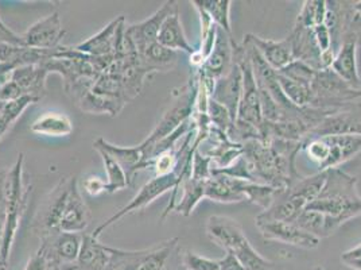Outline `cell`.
<instances>
[{"label":"cell","mask_w":361,"mask_h":270,"mask_svg":"<svg viewBox=\"0 0 361 270\" xmlns=\"http://www.w3.org/2000/svg\"><path fill=\"white\" fill-rule=\"evenodd\" d=\"M324 187L307 209L343 218L346 222L361 213V196L357 191V179L338 168L325 170Z\"/></svg>","instance_id":"cell-1"},{"label":"cell","mask_w":361,"mask_h":270,"mask_svg":"<svg viewBox=\"0 0 361 270\" xmlns=\"http://www.w3.org/2000/svg\"><path fill=\"white\" fill-rule=\"evenodd\" d=\"M23 163L25 158L20 153L14 166L8 170L7 176V219L0 243V270H6L8 266L16 233L26 209L29 191L23 182Z\"/></svg>","instance_id":"cell-2"},{"label":"cell","mask_w":361,"mask_h":270,"mask_svg":"<svg viewBox=\"0 0 361 270\" xmlns=\"http://www.w3.org/2000/svg\"><path fill=\"white\" fill-rule=\"evenodd\" d=\"M310 88L313 93L310 107L313 108L341 110L355 105V102L361 98V90L349 87L331 68L317 71Z\"/></svg>","instance_id":"cell-3"},{"label":"cell","mask_w":361,"mask_h":270,"mask_svg":"<svg viewBox=\"0 0 361 270\" xmlns=\"http://www.w3.org/2000/svg\"><path fill=\"white\" fill-rule=\"evenodd\" d=\"M197 86L195 81H190L186 87L182 88L178 99L167 108L162 118L151 131V134L139 145L142 154L145 155L151 148L162 141L166 136L174 133L182 123L192 119L196 108ZM145 169V168H143Z\"/></svg>","instance_id":"cell-4"},{"label":"cell","mask_w":361,"mask_h":270,"mask_svg":"<svg viewBox=\"0 0 361 270\" xmlns=\"http://www.w3.org/2000/svg\"><path fill=\"white\" fill-rule=\"evenodd\" d=\"M180 182V176L173 172L169 175H164V176H155L154 179L147 181L140 191L134 196V199L126 204L123 209L116 211L111 218H108L106 222H103L102 225H99L94 233L92 234L96 238H100V235L106 231V228H109L111 225H115L116 222H119L124 216L136 212V211L145 210L146 207H149L152 201H155L158 197L165 195L166 192L176 189Z\"/></svg>","instance_id":"cell-5"},{"label":"cell","mask_w":361,"mask_h":270,"mask_svg":"<svg viewBox=\"0 0 361 270\" xmlns=\"http://www.w3.org/2000/svg\"><path fill=\"white\" fill-rule=\"evenodd\" d=\"M233 60L240 65L241 72H243V92H241L240 105H239L236 119L251 123L252 126H255L260 130L264 119L262 115L255 74H254L250 57L245 52V47L238 45L236 42L233 46Z\"/></svg>","instance_id":"cell-6"},{"label":"cell","mask_w":361,"mask_h":270,"mask_svg":"<svg viewBox=\"0 0 361 270\" xmlns=\"http://www.w3.org/2000/svg\"><path fill=\"white\" fill-rule=\"evenodd\" d=\"M177 8H180L177 1L167 0L149 19L126 28L124 45L127 54H140L147 46L157 42L166 18L171 16Z\"/></svg>","instance_id":"cell-7"},{"label":"cell","mask_w":361,"mask_h":270,"mask_svg":"<svg viewBox=\"0 0 361 270\" xmlns=\"http://www.w3.org/2000/svg\"><path fill=\"white\" fill-rule=\"evenodd\" d=\"M233 46L235 41L232 40V35L217 26V35L213 50L204 65L198 69V78L204 83L209 95L213 92L216 81L226 76L233 64Z\"/></svg>","instance_id":"cell-8"},{"label":"cell","mask_w":361,"mask_h":270,"mask_svg":"<svg viewBox=\"0 0 361 270\" xmlns=\"http://www.w3.org/2000/svg\"><path fill=\"white\" fill-rule=\"evenodd\" d=\"M353 134L361 135V105L356 103L326 117L307 134L306 139L329 135Z\"/></svg>","instance_id":"cell-9"},{"label":"cell","mask_w":361,"mask_h":270,"mask_svg":"<svg viewBox=\"0 0 361 270\" xmlns=\"http://www.w3.org/2000/svg\"><path fill=\"white\" fill-rule=\"evenodd\" d=\"M65 31L59 13H53L31 25L27 31L22 35L25 47L35 50H54L59 47L61 38Z\"/></svg>","instance_id":"cell-10"},{"label":"cell","mask_w":361,"mask_h":270,"mask_svg":"<svg viewBox=\"0 0 361 270\" xmlns=\"http://www.w3.org/2000/svg\"><path fill=\"white\" fill-rule=\"evenodd\" d=\"M262 237L266 240H276L303 249H316L321 240L306 233L295 223L287 222H263L256 223Z\"/></svg>","instance_id":"cell-11"},{"label":"cell","mask_w":361,"mask_h":270,"mask_svg":"<svg viewBox=\"0 0 361 270\" xmlns=\"http://www.w3.org/2000/svg\"><path fill=\"white\" fill-rule=\"evenodd\" d=\"M241 92H243V72L240 65L233 60L229 72L214 84L211 99L219 105H224L232 118H238V110L240 105Z\"/></svg>","instance_id":"cell-12"},{"label":"cell","mask_w":361,"mask_h":270,"mask_svg":"<svg viewBox=\"0 0 361 270\" xmlns=\"http://www.w3.org/2000/svg\"><path fill=\"white\" fill-rule=\"evenodd\" d=\"M124 30V16H119L112 20L109 25L90 40L78 44L75 49L77 52L88 56V57H108L115 56V50L121 33Z\"/></svg>","instance_id":"cell-13"},{"label":"cell","mask_w":361,"mask_h":270,"mask_svg":"<svg viewBox=\"0 0 361 270\" xmlns=\"http://www.w3.org/2000/svg\"><path fill=\"white\" fill-rule=\"evenodd\" d=\"M90 223V211L77 187L75 177L71 181V188L65 207L61 215L59 231L81 234Z\"/></svg>","instance_id":"cell-14"},{"label":"cell","mask_w":361,"mask_h":270,"mask_svg":"<svg viewBox=\"0 0 361 270\" xmlns=\"http://www.w3.org/2000/svg\"><path fill=\"white\" fill-rule=\"evenodd\" d=\"M250 44L255 46L259 54L263 57L270 65L272 69L276 72L283 69L290 62L294 61V53H293V45L290 37H286L283 41H272V40H264L262 37H257L255 34H247L244 37Z\"/></svg>","instance_id":"cell-15"},{"label":"cell","mask_w":361,"mask_h":270,"mask_svg":"<svg viewBox=\"0 0 361 270\" xmlns=\"http://www.w3.org/2000/svg\"><path fill=\"white\" fill-rule=\"evenodd\" d=\"M357 41L353 38H345L343 45L337 52L331 69L340 76L349 87L361 90V77L357 69Z\"/></svg>","instance_id":"cell-16"},{"label":"cell","mask_w":361,"mask_h":270,"mask_svg":"<svg viewBox=\"0 0 361 270\" xmlns=\"http://www.w3.org/2000/svg\"><path fill=\"white\" fill-rule=\"evenodd\" d=\"M47 75L49 72L42 64H31L18 66L8 74V78L16 83L23 95L34 96L41 100L45 93Z\"/></svg>","instance_id":"cell-17"},{"label":"cell","mask_w":361,"mask_h":270,"mask_svg":"<svg viewBox=\"0 0 361 270\" xmlns=\"http://www.w3.org/2000/svg\"><path fill=\"white\" fill-rule=\"evenodd\" d=\"M322 138L329 146V155L319 172L337 168L361 153V135H329Z\"/></svg>","instance_id":"cell-18"},{"label":"cell","mask_w":361,"mask_h":270,"mask_svg":"<svg viewBox=\"0 0 361 270\" xmlns=\"http://www.w3.org/2000/svg\"><path fill=\"white\" fill-rule=\"evenodd\" d=\"M207 234L209 240L223 247L226 252L233 250V247L243 238H245L243 228L236 221L220 215H214L208 219Z\"/></svg>","instance_id":"cell-19"},{"label":"cell","mask_w":361,"mask_h":270,"mask_svg":"<svg viewBox=\"0 0 361 270\" xmlns=\"http://www.w3.org/2000/svg\"><path fill=\"white\" fill-rule=\"evenodd\" d=\"M93 148H100V149L106 151L123 168L130 184H131V181L134 180L136 172L143 169V154H142L139 146L124 148V146L114 145V143L106 141L104 138H99L93 143Z\"/></svg>","instance_id":"cell-20"},{"label":"cell","mask_w":361,"mask_h":270,"mask_svg":"<svg viewBox=\"0 0 361 270\" xmlns=\"http://www.w3.org/2000/svg\"><path fill=\"white\" fill-rule=\"evenodd\" d=\"M345 222V219L343 218H336L322 213L319 211L306 209L302 211L301 215L295 221V225L321 240L322 238L331 237V234H334Z\"/></svg>","instance_id":"cell-21"},{"label":"cell","mask_w":361,"mask_h":270,"mask_svg":"<svg viewBox=\"0 0 361 270\" xmlns=\"http://www.w3.org/2000/svg\"><path fill=\"white\" fill-rule=\"evenodd\" d=\"M108 262V246L100 243L99 238L82 235V245L78 258L68 270H106Z\"/></svg>","instance_id":"cell-22"},{"label":"cell","mask_w":361,"mask_h":270,"mask_svg":"<svg viewBox=\"0 0 361 270\" xmlns=\"http://www.w3.org/2000/svg\"><path fill=\"white\" fill-rule=\"evenodd\" d=\"M157 42L177 53L185 52L188 54H193L196 52V49L189 44L185 35V31L180 23V8H177L171 16L166 18L158 34Z\"/></svg>","instance_id":"cell-23"},{"label":"cell","mask_w":361,"mask_h":270,"mask_svg":"<svg viewBox=\"0 0 361 270\" xmlns=\"http://www.w3.org/2000/svg\"><path fill=\"white\" fill-rule=\"evenodd\" d=\"M31 133L44 136H69L73 133V123L62 112H45L34 120L30 126Z\"/></svg>","instance_id":"cell-24"},{"label":"cell","mask_w":361,"mask_h":270,"mask_svg":"<svg viewBox=\"0 0 361 270\" xmlns=\"http://www.w3.org/2000/svg\"><path fill=\"white\" fill-rule=\"evenodd\" d=\"M140 65L149 72H159L171 69L178 60V53L165 46L154 42L147 46L140 54H137Z\"/></svg>","instance_id":"cell-25"},{"label":"cell","mask_w":361,"mask_h":270,"mask_svg":"<svg viewBox=\"0 0 361 270\" xmlns=\"http://www.w3.org/2000/svg\"><path fill=\"white\" fill-rule=\"evenodd\" d=\"M177 191H182V197L180 203L174 207V211L183 216H189L196 209L197 204L205 197V181L193 180L192 177H188L180 181L178 187L174 189V197L178 194Z\"/></svg>","instance_id":"cell-26"},{"label":"cell","mask_w":361,"mask_h":270,"mask_svg":"<svg viewBox=\"0 0 361 270\" xmlns=\"http://www.w3.org/2000/svg\"><path fill=\"white\" fill-rule=\"evenodd\" d=\"M205 197L217 203H239L245 197L235 191L228 182L226 175L212 172V176L205 181Z\"/></svg>","instance_id":"cell-27"},{"label":"cell","mask_w":361,"mask_h":270,"mask_svg":"<svg viewBox=\"0 0 361 270\" xmlns=\"http://www.w3.org/2000/svg\"><path fill=\"white\" fill-rule=\"evenodd\" d=\"M149 249L123 250L108 246V262L106 270H139Z\"/></svg>","instance_id":"cell-28"},{"label":"cell","mask_w":361,"mask_h":270,"mask_svg":"<svg viewBox=\"0 0 361 270\" xmlns=\"http://www.w3.org/2000/svg\"><path fill=\"white\" fill-rule=\"evenodd\" d=\"M239 191L244 195L245 200H250L251 203L263 209V211L270 209L275 196L279 192V189L275 187L247 180H240Z\"/></svg>","instance_id":"cell-29"},{"label":"cell","mask_w":361,"mask_h":270,"mask_svg":"<svg viewBox=\"0 0 361 270\" xmlns=\"http://www.w3.org/2000/svg\"><path fill=\"white\" fill-rule=\"evenodd\" d=\"M228 252H233L235 255L239 258V261L243 265L244 270H276L275 265L266 259L264 257L259 254L255 249L251 246L250 240L245 238L243 240L233 247V250H228Z\"/></svg>","instance_id":"cell-30"},{"label":"cell","mask_w":361,"mask_h":270,"mask_svg":"<svg viewBox=\"0 0 361 270\" xmlns=\"http://www.w3.org/2000/svg\"><path fill=\"white\" fill-rule=\"evenodd\" d=\"M38 102L34 96H22L14 102H8L0 107V139L13 127L19 117L26 111V108Z\"/></svg>","instance_id":"cell-31"},{"label":"cell","mask_w":361,"mask_h":270,"mask_svg":"<svg viewBox=\"0 0 361 270\" xmlns=\"http://www.w3.org/2000/svg\"><path fill=\"white\" fill-rule=\"evenodd\" d=\"M197 4L211 16L213 23L220 29L232 34L231 28V0H195Z\"/></svg>","instance_id":"cell-32"},{"label":"cell","mask_w":361,"mask_h":270,"mask_svg":"<svg viewBox=\"0 0 361 270\" xmlns=\"http://www.w3.org/2000/svg\"><path fill=\"white\" fill-rule=\"evenodd\" d=\"M97 151L103 160V164L106 168V192L108 194H114L124 189L126 187L130 185V182L127 180V176L121 168L106 151L100 149V148H93Z\"/></svg>","instance_id":"cell-33"},{"label":"cell","mask_w":361,"mask_h":270,"mask_svg":"<svg viewBox=\"0 0 361 270\" xmlns=\"http://www.w3.org/2000/svg\"><path fill=\"white\" fill-rule=\"evenodd\" d=\"M177 238H173L149 247V253L145 257L139 270H165L166 264L177 246Z\"/></svg>","instance_id":"cell-34"},{"label":"cell","mask_w":361,"mask_h":270,"mask_svg":"<svg viewBox=\"0 0 361 270\" xmlns=\"http://www.w3.org/2000/svg\"><path fill=\"white\" fill-rule=\"evenodd\" d=\"M276 77H278V83L281 86V90L285 93L287 99L290 100L291 105L295 107H310L312 103V88L307 86H303L300 83H295L290 78H287L285 76L281 75L276 72Z\"/></svg>","instance_id":"cell-35"},{"label":"cell","mask_w":361,"mask_h":270,"mask_svg":"<svg viewBox=\"0 0 361 270\" xmlns=\"http://www.w3.org/2000/svg\"><path fill=\"white\" fill-rule=\"evenodd\" d=\"M326 16V1L325 0H306L298 14L297 26L305 29H314L324 23Z\"/></svg>","instance_id":"cell-36"},{"label":"cell","mask_w":361,"mask_h":270,"mask_svg":"<svg viewBox=\"0 0 361 270\" xmlns=\"http://www.w3.org/2000/svg\"><path fill=\"white\" fill-rule=\"evenodd\" d=\"M343 16H344V37L353 38L361 44V0L360 1H343Z\"/></svg>","instance_id":"cell-37"},{"label":"cell","mask_w":361,"mask_h":270,"mask_svg":"<svg viewBox=\"0 0 361 270\" xmlns=\"http://www.w3.org/2000/svg\"><path fill=\"white\" fill-rule=\"evenodd\" d=\"M316 69H313V68L309 66L307 64H305V62L298 60H294L293 62H290L283 69L278 71V74L285 76V77L293 80V81H295V83L307 86V87L312 86V81H313V78H314V76H316Z\"/></svg>","instance_id":"cell-38"},{"label":"cell","mask_w":361,"mask_h":270,"mask_svg":"<svg viewBox=\"0 0 361 270\" xmlns=\"http://www.w3.org/2000/svg\"><path fill=\"white\" fill-rule=\"evenodd\" d=\"M208 117L211 120V124L223 131V133H228V130L231 129V126L233 124L235 119L232 118V115L229 114V111L226 110L224 105H219L214 100H209V105H208Z\"/></svg>","instance_id":"cell-39"},{"label":"cell","mask_w":361,"mask_h":270,"mask_svg":"<svg viewBox=\"0 0 361 270\" xmlns=\"http://www.w3.org/2000/svg\"><path fill=\"white\" fill-rule=\"evenodd\" d=\"M183 270H219V259H211L193 252H185L182 255Z\"/></svg>","instance_id":"cell-40"},{"label":"cell","mask_w":361,"mask_h":270,"mask_svg":"<svg viewBox=\"0 0 361 270\" xmlns=\"http://www.w3.org/2000/svg\"><path fill=\"white\" fill-rule=\"evenodd\" d=\"M212 176V158L204 155L201 151L196 149L193 153L192 160V173L190 177L193 180L207 181Z\"/></svg>","instance_id":"cell-41"},{"label":"cell","mask_w":361,"mask_h":270,"mask_svg":"<svg viewBox=\"0 0 361 270\" xmlns=\"http://www.w3.org/2000/svg\"><path fill=\"white\" fill-rule=\"evenodd\" d=\"M7 176L8 170L0 172V243L7 219Z\"/></svg>","instance_id":"cell-42"},{"label":"cell","mask_w":361,"mask_h":270,"mask_svg":"<svg viewBox=\"0 0 361 270\" xmlns=\"http://www.w3.org/2000/svg\"><path fill=\"white\" fill-rule=\"evenodd\" d=\"M314 33V38H316L317 45L319 47L321 53H325L331 49V33L328 30V28L322 23L319 26H316L313 29Z\"/></svg>","instance_id":"cell-43"},{"label":"cell","mask_w":361,"mask_h":270,"mask_svg":"<svg viewBox=\"0 0 361 270\" xmlns=\"http://www.w3.org/2000/svg\"><path fill=\"white\" fill-rule=\"evenodd\" d=\"M84 189L90 196H97L103 192H106V181L102 180L100 177H88L84 181Z\"/></svg>","instance_id":"cell-44"},{"label":"cell","mask_w":361,"mask_h":270,"mask_svg":"<svg viewBox=\"0 0 361 270\" xmlns=\"http://www.w3.org/2000/svg\"><path fill=\"white\" fill-rule=\"evenodd\" d=\"M219 270H244V268L233 252H226V255L219 259Z\"/></svg>","instance_id":"cell-45"},{"label":"cell","mask_w":361,"mask_h":270,"mask_svg":"<svg viewBox=\"0 0 361 270\" xmlns=\"http://www.w3.org/2000/svg\"><path fill=\"white\" fill-rule=\"evenodd\" d=\"M47 269V258L42 249L39 247L38 252L31 257L23 270H46Z\"/></svg>","instance_id":"cell-46"},{"label":"cell","mask_w":361,"mask_h":270,"mask_svg":"<svg viewBox=\"0 0 361 270\" xmlns=\"http://www.w3.org/2000/svg\"><path fill=\"white\" fill-rule=\"evenodd\" d=\"M343 261L348 266L355 270H361V245L346 252L345 254L343 255Z\"/></svg>","instance_id":"cell-47"},{"label":"cell","mask_w":361,"mask_h":270,"mask_svg":"<svg viewBox=\"0 0 361 270\" xmlns=\"http://www.w3.org/2000/svg\"><path fill=\"white\" fill-rule=\"evenodd\" d=\"M46 270H62V268L57 264H47V269Z\"/></svg>","instance_id":"cell-48"},{"label":"cell","mask_w":361,"mask_h":270,"mask_svg":"<svg viewBox=\"0 0 361 270\" xmlns=\"http://www.w3.org/2000/svg\"><path fill=\"white\" fill-rule=\"evenodd\" d=\"M316 270H324V269H322V268H317Z\"/></svg>","instance_id":"cell-49"},{"label":"cell","mask_w":361,"mask_h":270,"mask_svg":"<svg viewBox=\"0 0 361 270\" xmlns=\"http://www.w3.org/2000/svg\"><path fill=\"white\" fill-rule=\"evenodd\" d=\"M1 105H1V103H0V107H1Z\"/></svg>","instance_id":"cell-50"}]
</instances>
